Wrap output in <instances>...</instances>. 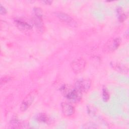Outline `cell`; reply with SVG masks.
I'll use <instances>...</instances> for the list:
<instances>
[{"mask_svg": "<svg viewBox=\"0 0 129 129\" xmlns=\"http://www.w3.org/2000/svg\"><path fill=\"white\" fill-rule=\"evenodd\" d=\"M91 86V81L88 78L80 79L76 81L75 87L81 93L87 92Z\"/></svg>", "mask_w": 129, "mask_h": 129, "instance_id": "obj_2", "label": "cell"}, {"mask_svg": "<svg viewBox=\"0 0 129 129\" xmlns=\"http://www.w3.org/2000/svg\"><path fill=\"white\" fill-rule=\"evenodd\" d=\"M60 90L64 97L72 102H78L82 99V93L77 89L75 86L63 85L60 88Z\"/></svg>", "mask_w": 129, "mask_h": 129, "instance_id": "obj_1", "label": "cell"}, {"mask_svg": "<svg viewBox=\"0 0 129 129\" xmlns=\"http://www.w3.org/2000/svg\"><path fill=\"white\" fill-rule=\"evenodd\" d=\"M43 2L44 3H45V4H46V5H50L51 4V3H52V1H43Z\"/></svg>", "mask_w": 129, "mask_h": 129, "instance_id": "obj_20", "label": "cell"}, {"mask_svg": "<svg viewBox=\"0 0 129 129\" xmlns=\"http://www.w3.org/2000/svg\"><path fill=\"white\" fill-rule=\"evenodd\" d=\"M110 66L114 70L119 73L127 74L128 72V68L121 63L118 62H110Z\"/></svg>", "mask_w": 129, "mask_h": 129, "instance_id": "obj_9", "label": "cell"}, {"mask_svg": "<svg viewBox=\"0 0 129 129\" xmlns=\"http://www.w3.org/2000/svg\"><path fill=\"white\" fill-rule=\"evenodd\" d=\"M87 112L90 115H93L96 113V108L93 105H89L87 107Z\"/></svg>", "mask_w": 129, "mask_h": 129, "instance_id": "obj_16", "label": "cell"}, {"mask_svg": "<svg viewBox=\"0 0 129 129\" xmlns=\"http://www.w3.org/2000/svg\"><path fill=\"white\" fill-rule=\"evenodd\" d=\"M117 14H118V20L120 22H122L124 21L126 19L127 16L125 15V14H124L123 13L121 8H117Z\"/></svg>", "mask_w": 129, "mask_h": 129, "instance_id": "obj_13", "label": "cell"}, {"mask_svg": "<svg viewBox=\"0 0 129 129\" xmlns=\"http://www.w3.org/2000/svg\"><path fill=\"white\" fill-rule=\"evenodd\" d=\"M102 98L104 102H107L109 99V94L105 87L102 89Z\"/></svg>", "mask_w": 129, "mask_h": 129, "instance_id": "obj_14", "label": "cell"}, {"mask_svg": "<svg viewBox=\"0 0 129 129\" xmlns=\"http://www.w3.org/2000/svg\"><path fill=\"white\" fill-rule=\"evenodd\" d=\"M86 66V60L83 58H79L71 63V66L75 74H80L84 71Z\"/></svg>", "mask_w": 129, "mask_h": 129, "instance_id": "obj_4", "label": "cell"}, {"mask_svg": "<svg viewBox=\"0 0 129 129\" xmlns=\"http://www.w3.org/2000/svg\"><path fill=\"white\" fill-rule=\"evenodd\" d=\"M12 79V78L11 76H3L1 78L0 84L1 86H2V85L6 84L7 83L10 82V81H11Z\"/></svg>", "mask_w": 129, "mask_h": 129, "instance_id": "obj_15", "label": "cell"}, {"mask_svg": "<svg viewBox=\"0 0 129 129\" xmlns=\"http://www.w3.org/2000/svg\"><path fill=\"white\" fill-rule=\"evenodd\" d=\"M15 24L18 29L23 31H29L32 29V26L27 22L21 19H16Z\"/></svg>", "mask_w": 129, "mask_h": 129, "instance_id": "obj_8", "label": "cell"}, {"mask_svg": "<svg viewBox=\"0 0 129 129\" xmlns=\"http://www.w3.org/2000/svg\"><path fill=\"white\" fill-rule=\"evenodd\" d=\"M61 108L63 114L67 117L72 116L75 112L74 106L69 103L62 102L61 104Z\"/></svg>", "mask_w": 129, "mask_h": 129, "instance_id": "obj_7", "label": "cell"}, {"mask_svg": "<svg viewBox=\"0 0 129 129\" xmlns=\"http://www.w3.org/2000/svg\"><path fill=\"white\" fill-rule=\"evenodd\" d=\"M55 15L63 23L73 27L76 26L77 23L70 15L63 12H56Z\"/></svg>", "mask_w": 129, "mask_h": 129, "instance_id": "obj_6", "label": "cell"}, {"mask_svg": "<svg viewBox=\"0 0 129 129\" xmlns=\"http://www.w3.org/2000/svg\"><path fill=\"white\" fill-rule=\"evenodd\" d=\"M0 13L1 15H5L7 13V10L2 5H1L0 7Z\"/></svg>", "mask_w": 129, "mask_h": 129, "instance_id": "obj_19", "label": "cell"}, {"mask_svg": "<svg viewBox=\"0 0 129 129\" xmlns=\"http://www.w3.org/2000/svg\"><path fill=\"white\" fill-rule=\"evenodd\" d=\"M37 94L36 90H33L29 93L23 100L20 107V109L21 111L23 112L26 111L32 104Z\"/></svg>", "mask_w": 129, "mask_h": 129, "instance_id": "obj_3", "label": "cell"}, {"mask_svg": "<svg viewBox=\"0 0 129 129\" xmlns=\"http://www.w3.org/2000/svg\"><path fill=\"white\" fill-rule=\"evenodd\" d=\"M42 18V17L35 16L33 19L34 25L35 26L37 30L40 32H42L44 29V25Z\"/></svg>", "mask_w": 129, "mask_h": 129, "instance_id": "obj_10", "label": "cell"}, {"mask_svg": "<svg viewBox=\"0 0 129 129\" xmlns=\"http://www.w3.org/2000/svg\"><path fill=\"white\" fill-rule=\"evenodd\" d=\"M83 128H97V126L96 125V124H95L94 123L92 122H87L85 124H84V125H83Z\"/></svg>", "mask_w": 129, "mask_h": 129, "instance_id": "obj_17", "label": "cell"}, {"mask_svg": "<svg viewBox=\"0 0 129 129\" xmlns=\"http://www.w3.org/2000/svg\"><path fill=\"white\" fill-rule=\"evenodd\" d=\"M121 39L120 38H112L106 42L105 44L104 50L106 52H111L117 49L121 43Z\"/></svg>", "mask_w": 129, "mask_h": 129, "instance_id": "obj_5", "label": "cell"}, {"mask_svg": "<svg viewBox=\"0 0 129 129\" xmlns=\"http://www.w3.org/2000/svg\"><path fill=\"white\" fill-rule=\"evenodd\" d=\"M25 123L23 122H21L20 120L17 119H12L10 123V127L11 128H22L24 127V125Z\"/></svg>", "mask_w": 129, "mask_h": 129, "instance_id": "obj_11", "label": "cell"}, {"mask_svg": "<svg viewBox=\"0 0 129 129\" xmlns=\"http://www.w3.org/2000/svg\"><path fill=\"white\" fill-rule=\"evenodd\" d=\"M37 120L40 122L48 123L50 121V118L49 116L44 113H39L36 117Z\"/></svg>", "mask_w": 129, "mask_h": 129, "instance_id": "obj_12", "label": "cell"}, {"mask_svg": "<svg viewBox=\"0 0 129 129\" xmlns=\"http://www.w3.org/2000/svg\"><path fill=\"white\" fill-rule=\"evenodd\" d=\"M34 11L35 14V16L42 17V11L39 8H34Z\"/></svg>", "mask_w": 129, "mask_h": 129, "instance_id": "obj_18", "label": "cell"}]
</instances>
